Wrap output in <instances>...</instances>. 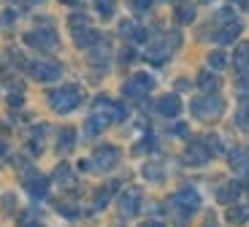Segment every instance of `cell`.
<instances>
[{"mask_svg":"<svg viewBox=\"0 0 249 227\" xmlns=\"http://www.w3.org/2000/svg\"><path fill=\"white\" fill-rule=\"evenodd\" d=\"M81 98H84L81 87L65 84V87H60V89H52L49 92V105L57 111V114H71L73 108H79Z\"/></svg>","mask_w":249,"mask_h":227,"instance_id":"obj_1","label":"cell"},{"mask_svg":"<svg viewBox=\"0 0 249 227\" xmlns=\"http://www.w3.org/2000/svg\"><path fill=\"white\" fill-rule=\"evenodd\" d=\"M222 108H225V103L219 95H203V98L193 100V114L198 119H206V122L209 119H217L222 114Z\"/></svg>","mask_w":249,"mask_h":227,"instance_id":"obj_2","label":"cell"},{"mask_svg":"<svg viewBox=\"0 0 249 227\" xmlns=\"http://www.w3.org/2000/svg\"><path fill=\"white\" fill-rule=\"evenodd\" d=\"M27 73H30L36 81H54V79L62 76V68H60V62H52V60H46V57H38V60H33L30 65H27Z\"/></svg>","mask_w":249,"mask_h":227,"instance_id":"obj_3","label":"cell"},{"mask_svg":"<svg viewBox=\"0 0 249 227\" xmlns=\"http://www.w3.org/2000/svg\"><path fill=\"white\" fill-rule=\"evenodd\" d=\"M152 87H155V79H152L149 73H136V76H130V81L124 84V89L122 92L127 95V98H143V95H149L152 92Z\"/></svg>","mask_w":249,"mask_h":227,"instance_id":"obj_4","label":"cell"},{"mask_svg":"<svg viewBox=\"0 0 249 227\" xmlns=\"http://www.w3.org/2000/svg\"><path fill=\"white\" fill-rule=\"evenodd\" d=\"M25 43L38 52H52V49H57V33L54 30H33L25 35Z\"/></svg>","mask_w":249,"mask_h":227,"instance_id":"obj_5","label":"cell"},{"mask_svg":"<svg viewBox=\"0 0 249 227\" xmlns=\"http://www.w3.org/2000/svg\"><path fill=\"white\" fill-rule=\"evenodd\" d=\"M119 162V149L117 146H98L92 154V165L98 168V171H111L114 165Z\"/></svg>","mask_w":249,"mask_h":227,"instance_id":"obj_6","label":"cell"},{"mask_svg":"<svg viewBox=\"0 0 249 227\" xmlns=\"http://www.w3.org/2000/svg\"><path fill=\"white\" fill-rule=\"evenodd\" d=\"M174 203L179 206L181 211H184L187 216L195 214V211L200 209V197H198V192H195L193 187H181V190L174 195Z\"/></svg>","mask_w":249,"mask_h":227,"instance_id":"obj_7","label":"cell"},{"mask_svg":"<svg viewBox=\"0 0 249 227\" xmlns=\"http://www.w3.org/2000/svg\"><path fill=\"white\" fill-rule=\"evenodd\" d=\"M209 160H212V152L206 149L203 141H195V143L187 146V152H184V162H187V165H206Z\"/></svg>","mask_w":249,"mask_h":227,"instance_id":"obj_8","label":"cell"},{"mask_svg":"<svg viewBox=\"0 0 249 227\" xmlns=\"http://www.w3.org/2000/svg\"><path fill=\"white\" fill-rule=\"evenodd\" d=\"M138 206H141V192L138 190H127L122 197H119V214L122 216H136Z\"/></svg>","mask_w":249,"mask_h":227,"instance_id":"obj_9","label":"cell"},{"mask_svg":"<svg viewBox=\"0 0 249 227\" xmlns=\"http://www.w3.org/2000/svg\"><path fill=\"white\" fill-rule=\"evenodd\" d=\"M73 30V41L76 46H95V43H100V33H95L89 25H81V27H71Z\"/></svg>","mask_w":249,"mask_h":227,"instance_id":"obj_10","label":"cell"},{"mask_svg":"<svg viewBox=\"0 0 249 227\" xmlns=\"http://www.w3.org/2000/svg\"><path fill=\"white\" fill-rule=\"evenodd\" d=\"M27 192H30L33 197H46V192H49V178H44L41 173H30L25 181Z\"/></svg>","mask_w":249,"mask_h":227,"instance_id":"obj_11","label":"cell"},{"mask_svg":"<svg viewBox=\"0 0 249 227\" xmlns=\"http://www.w3.org/2000/svg\"><path fill=\"white\" fill-rule=\"evenodd\" d=\"M157 111H160V117L174 119L181 111V100L176 98V95H165V98H160V103H157Z\"/></svg>","mask_w":249,"mask_h":227,"instance_id":"obj_12","label":"cell"},{"mask_svg":"<svg viewBox=\"0 0 249 227\" xmlns=\"http://www.w3.org/2000/svg\"><path fill=\"white\" fill-rule=\"evenodd\" d=\"M238 35H241V22H236V19H231L228 25L219 30V35H217V41L222 43V46H228V43H233V41H238Z\"/></svg>","mask_w":249,"mask_h":227,"instance_id":"obj_13","label":"cell"},{"mask_svg":"<svg viewBox=\"0 0 249 227\" xmlns=\"http://www.w3.org/2000/svg\"><path fill=\"white\" fill-rule=\"evenodd\" d=\"M244 192V187L238 184V181H231V184H225L222 190L217 192V200L219 203H236V197Z\"/></svg>","mask_w":249,"mask_h":227,"instance_id":"obj_14","label":"cell"},{"mask_svg":"<svg viewBox=\"0 0 249 227\" xmlns=\"http://www.w3.org/2000/svg\"><path fill=\"white\" fill-rule=\"evenodd\" d=\"M117 187H119V184H108V187H103V190H100L98 195H95V200H92V209H95V211H100V209H103V206H106V203L114 197V192H117Z\"/></svg>","mask_w":249,"mask_h":227,"instance_id":"obj_15","label":"cell"},{"mask_svg":"<svg viewBox=\"0 0 249 227\" xmlns=\"http://www.w3.org/2000/svg\"><path fill=\"white\" fill-rule=\"evenodd\" d=\"M198 87L203 89V92H217V89H219V79L214 73H209V70H203V73L198 76Z\"/></svg>","mask_w":249,"mask_h":227,"instance_id":"obj_16","label":"cell"},{"mask_svg":"<svg viewBox=\"0 0 249 227\" xmlns=\"http://www.w3.org/2000/svg\"><path fill=\"white\" fill-rule=\"evenodd\" d=\"M225 219L231 222V225H244V222L249 219V209H244V206H233V209H228Z\"/></svg>","mask_w":249,"mask_h":227,"instance_id":"obj_17","label":"cell"},{"mask_svg":"<svg viewBox=\"0 0 249 227\" xmlns=\"http://www.w3.org/2000/svg\"><path fill=\"white\" fill-rule=\"evenodd\" d=\"M54 181H60L62 187H73L76 181H73V171H71V165H57V171H54Z\"/></svg>","mask_w":249,"mask_h":227,"instance_id":"obj_18","label":"cell"},{"mask_svg":"<svg viewBox=\"0 0 249 227\" xmlns=\"http://www.w3.org/2000/svg\"><path fill=\"white\" fill-rule=\"evenodd\" d=\"M236 122L241 124V127H249V95H247V98H241V103H238Z\"/></svg>","mask_w":249,"mask_h":227,"instance_id":"obj_19","label":"cell"},{"mask_svg":"<svg viewBox=\"0 0 249 227\" xmlns=\"http://www.w3.org/2000/svg\"><path fill=\"white\" fill-rule=\"evenodd\" d=\"M249 65V43H241L236 49V68L241 70V68H247Z\"/></svg>","mask_w":249,"mask_h":227,"instance_id":"obj_20","label":"cell"},{"mask_svg":"<svg viewBox=\"0 0 249 227\" xmlns=\"http://www.w3.org/2000/svg\"><path fill=\"white\" fill-rule=\"evenodd\" d=\"M193 19H195V11H193L190 6H179V8H176V22H181V25H190Z\"/></svg>","mask_w":249,"mask_h":227,"instance_id":"obj_21","label":"cell"},{"mask_svg":"<svg viewBox=\"0 0 249 227\" xmlns=\"http://www.w3.org/2000/svg\"><path fill=\"white\" fill-rule=\"evenodd\" d=\"M203 143H206V149H209L212 154H222V152H225L222 141H219L217 135H206V138H203Z\"/></svg>","mask_w":249,"mask_h":227,"instance_id":"obj_22","label":"cell"},{"mask_svg":"<svg viewBox=\"0 0 249 227\" xmlns=\"http://www.w3.org/2000/svg\"><path fill=\"white\" fill-rule=\"evenodd\" d=\"M231 162H233V168H236V171H244V168L249 165V154L247 152H233L231 154Z\"/></svg>","mask_w":249,"mask_h":227,"instance_id":"obj_23","label":"cell"},{"mask_svg":"<svg viewBox=\"0 0 249 227\" xmlns=\"http://www.w3.org/2000/svg\"><path fill=\"white\" fill-rule=\"evenodd\" d=\"M209 65H212L214 70H222V68L228 65V57H225L222 52H212V54H209Z\"/></svg>","mask_w":249,"mask_h":227,"instance_id":"obj_24","label":"cell"},{"mask_svg":"<svg viewBox=\"0 0 249 227\" xmlns=\"http://www.w3.org/2000/svg\"><path fill=\"white\" fill-rule=\"evenodd\" d=\"M95 8L100 11V17H103V19H108L114 14V3H111V0H95Z\"/></svg>","mask_w":249,"mask_h":227,"instance_id":"obj_25","label":"cell"},{"mask_svg":"<svg viewBox=\"0 0 249 227\" xmlns=\"http://www.w3.org/2000/svg\"><path fill=\"white\" fill-rule=\"evenodd\" d=\"M71 146H73V130H62V133H60V149H62V152H68V149Z\"/></svg>","mask_w":249,"mask_h":227,"instance_id":"obj_26","label":"cell"},{"mask_svg":"<svg viewBox=\"0 0 249 227\" xmlns=\"http://www.w3.org/2000/svg\"><path fill=\"white\" fill-rule=\"evenodd\" d=\"M143 176L152 178V181H162V168H157V165H146V168H143Z\"/></svg>","mask_w":249,"mask_h":227,"instance_id":"obj_27","label":"cell"},{"mask_svg":"<svg viewBox=\"0 0 249 227\" xmlns=\"http://www.w3.org/2000/svg\"><path fill=\"white\" fill-rule=\"evenodd\" d=\"M46 133V130L44 127H38V133H36V138H33V154H41V152H44V143H41V135H44Z\"/></svg>","mask_w":249,"mask_h":227,"instance_id":"obj_28","label":"cell"},{"mask_svg":"<svg viewBox=\"0 0 249 227\" xmlns=\"http://www.w3.org/2000/svg\"><path fill=\"white\" fill-rule=\"evenodd\" d=\"M149 149H155V138H143L141 146H136L133 152H136V154H143V152H149Z\"/></svg>","mask_w":249,"mask_h":227,"instance_id":"obj_29","label":"cell"},{"mask_svg":"<svg viewBox=\"0 0 249 227\" xmlns=\"http://www.w3.org/2000/svg\"><path fill=\"white\" fill-rule=\"evenodd\" d=\"M133 60H136V52H133V49H124V52H122V62H133Z\"/></svg>","mask_w":249,"mask_h":227,"instance_id":"obj_30","label":"cell"},{"mask_svg":"<svg viewBox=\"0 0 249 227\" xmlns=\"http://www.w3.org/2000/svg\"><path fill=\"white\" fill-rule=\"evenodd\" d=\"M8 100H11V105H22V95H19V92H11V95H8Z\"/></svg>","mask_w":249,"mask_h":227,"instance_id":"obj_31","label":"cell"},{"mask_svg":"<svg viewBox=\"0 0 249 227\" xmlns=\"http://www.w3.org/2000/svg\"><path fill=\"white\" fill-rule=\"evenodd\" d=\"M133 6H136V8H146V6H149V0H136Z\"/></svg>","mask_w":249,"mask_h":227,"instance_id":"obj_32","label":"cell"},{"mask_svg":"<svg viewBox=\"0 0 249 227\" xmlns=\"http://www.w3.org/2000/svg\"><path fill=\"white\" fill-rule=\"evenodd\" d=\"M6 154H8V146H6V143H3V141H0V160H3Z\"/></svg>","mask_w":249,"mask_h":227,"instance_id":"obj_33","label":"cell"},{"mask_svg":"<svg viewBox=\"0 0 249 227\" xmlns=\"http://www.w3.org/2000/svg\"><path fill=\"white\" fill-rule=\"evenodd\" d=\"M174 130H176V133H179V135H187V127H184V124H176Z\"/></svg>","mask_w":249,"mask_h":227,"instance_id":"obj_34","label":"cell"},{"mask_svg":"<svg viewBox=\"0 0 249 227\" xmlns=\"http://www.w3.org/2000/svg\"><path fill=\"white\" fill-rule=\"evenodd\" d=\"M143 227H162V225H157V222H146Z\"/></svg>","mask_w":249,"mask_h":227,"instance_id":"obj_35","label":"cell"},{"mask_svg":"<svg viewBox=\"0 0 249 227\" xmlns=\"http://www.w3.org/2000/svg\"><path fill=\"white\" fill-rule=\"evenodd\" d=\"M238 3H244V6H247V3H249V0H238Z\"/></svg>","mask_w":249,"mask_h":227,"instance_id":"obj_36","label":"cell"},{"mask_svg":"<svg viewBox=\"0 0 249 227\" xmlns=\"http://www.w3.org/2000/svg\"><path fill=\"white\" fill-rule=\"evenodd\" d=\"M247 190H249V178H247Z\"/></svg>","mask_w":249,"mask_h":227,"instance_id":"obj_37","label":"cell"}]
</instances>
